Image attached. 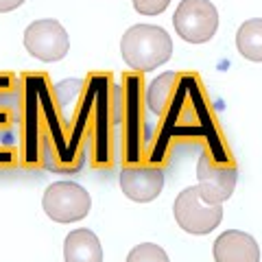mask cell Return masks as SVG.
Segmentation results:
<instances>
[{"mask_svg":"<svg viewBox=\"0 0 262 262\" xmlns=\"http://www.w3.org/2000/svg\"><path fill=\"white\" fill-rule=\"evenodd\" d=\"M196 179L199 192L206 201L223 203L234 194L238 170L232 164H219L210 153H203L196 162Z\"/></svg>","mask_w":262,"mask_h":262,"instance_id":"obj_6","label":"cell"},{"mask_svg":"<svg viewBox=\"0 0 262 262\" xmlns=\"http://www.w3.org/2000/svg\"><path fill=\"white\" fill-rule=\"evenodd\" d=\"M175 81H177L175 72H164V75H160L149 85V92H146V103H149V110L153 114H162L164 110H166V103H168L170 94H173Z\"/></svg>","mask_w":262,"mask_h":262,"instance_id":"obj_11","label":"cell"},{"mask_svg":"<svg viewBox=\"0 0 262 262\" xmlns=\"http://www.w3.org/2000/svg\"><path fill=\"white\" fill-rule=\"evenodd\" d=\"M238 53L249 61H262V18H251L241 24L236 33Z\"/></svg>","mask_w":262,"mask_h":262,"instance_id":"obj_10","label":"cell"},{"mask_svg":"<svg viewBox=\"0 0 262 262\" xmlns=\"http://www.w3.org/2000/svg\"><path fill=\"white\" fill-rule=\"evenodd\" d=\"M177 35L188 44H203L219 29V11L210 0H182L173 15Z\"/></svg>","mask_w":262,"mask_h":262,"instance_id":"obj_3","label":"cell"},{"mask_svg":"<svg viewBox=\"0 0 262 262\" xmlns=\"http://www.w3.org/2000/svg\"><path fill=\"white\" fill-rule=\"evenodd\" d=\"M24 3V0H0V13H7V11H13Z\"/></svg>","mask_w":262,"mask_h":262,"instance_id":"obj_14","label":"cell"},{"mask_svg":"<svg viewBox=\"0 0 262 262\" xmlns=\"http://www.w3.org/2000/svg\"><path fill=\"white\" fill-rule=\"evenodd\" d=\"M120 53L134 70L151 72L173 55V39L162 27L136 24L120 39Z\"/></svg>","mask_w":262,"mask_h":262,"instance_id":"obj_1","label":"cell"},{"mask_svg":"<svg viewBox=\"0 0 262 262\" xmlns=\"http://www.w3.org/2000/svg\"><path fill=\"white\" fill-rule=\"evenodd\" d=\"M216 262H260V247L253 236L241 229H227L214 241Z\"/></svg>","mask_w":262,"mask_h":262,"instance_id":"obj_8","label":"cell"},{"mask_svg":"<svg viewBox=\"0 0 262 262\" xmlns=\"http://www.w3.org/2000/svg\"><path fill=\"white\" fill-rule=\"evenodd\" d=\"M127 262H170V260L160 245L142 243V245H136V247L129 251Z\"/></svg>","mask_w":262,"mask_h":262,"instance_id":"obj_12","label":"cell"},{"mask_svg":"<svg viewBox=\"0 0 262 262\" xmlns=\"http://www.w3.org/2000/svg\"><path fill=\"white\" fill-rule=\"evenodd\" d=\"M173 214L177 225L188 234H210L223 221V203L206 201L199 192V186H190L177 194L173 203Z\"/></svg>","mask_w":262,"mask_h":262,"instance_id":"obj_2","label":"cell"},{"mask_svg":"<svg viewBox=\"0 0 262 262\" xmlns=\"http://www.w3.org/2000/svg\"><path fill=\"white\" fill-rule=\"evenodd\" d=\"M42 208L48 219L57 223H75L88 216V212L92 210V199L83 186L72 182H57L46 188Z\"/></svg>","mask_w":262,"mask_h":262,"instance_id":"obj_4","label":"cell"},{"mask_svg":"<svg viewBox=\"0 0 262 262\" xmlns=\"http://www.w3.org/2000/svg\"><path fill=\"white\" fill-rule=\"evenodd\" d=\"M170 5V0H134V9L142 15H160Z\"/></svg>","mask_w":262,"mask_h":262,"instance_id":"obj_13","label":"cell"},{"mask_svg":"<svg viewBox=\"0 0 262 262\" xmlns=\"http://www.w3.org/2000/svg\"><path fill=\"white\" fill-rule=\"evenodd\" d=\"M120 190L131 201L149 203L164 190V170L158 166H127L120 173Z\"/></svg>","mask_w":262,"mask_h":262,"instance_id":"obj_7","label":"cell"},{"mask_svg":"<svg viewBox=\"0 0 262 262\" xmlns=\"http://www.w3.org/2000/svg\"><path fill=\"white\" fill-rule=\"evenodd\" d=\"M24 46L39 61H61L70 51V37L57 20H35L24 31Z\"/></svg>","mask_w":262,"mask_h":262,"instance_id":"obj_5","label":"cell"},{"mask_svg":"<svg viewBox=\"0 0 262 262\" xmlns=\"http://www.w3.org/2000/svg\"><path fill=\"white\" fill-rule=\"evenodd\" d=\"M66 262H103V247L92 229H75L63 241Z\"/></svg>","mask_w":262,"mask_h":262,"instance_id":"obj_9","label":"cell"}]
</instances>
